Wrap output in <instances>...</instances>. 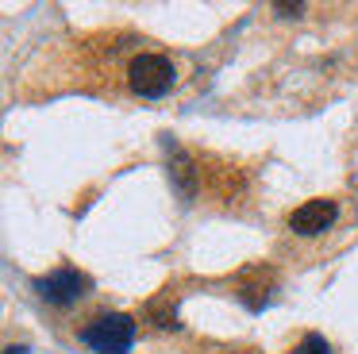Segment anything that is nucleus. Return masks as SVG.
I'll use <instances>...</instances> for the list:
<instances>
[{
	"label": "nucleus",
	"instance_id": "0eeeda50",
	"mask_svg": "<svg viewBox=\"0 0 358 354\" xmlns=\"http://www.w3.org/2000/svg\"><path fill=\"white\" fill-rule=\"evenodd\" d=\"M150 316H155L158 327H173V323H178L173 320V308L166 304V300H155V304H150Z\"/></svg>",
	"mask_w": 358,
	"mask_h": 354
},
{
	"label": "nucleus",
	"instance_id": "f257e3e1",
	"mask_svg": "<svg viewBox=\"0 0 358 354\" xmlns=\"http://www.w3.org/2000/svg\"><path fill=\"white\" fill-rule=\"evenodd\" d=\"M81 343L93 354H127L135 346V320L124 312H101L81 327Z\"/></svg>",
	"mask_w": 358,
	"mask_h": 354
},
{
	"label": "nucleus",
	"instance_id": "423d86ee",
	"mask_svg": "<svg viewBox=\"0 0 358 354\" xmlns=\"http://www.w3.org/2000/svg\"><path fill=\"white\" fill-rule=\"evenodd\" d=\"M289 354H331V346H327V339H324V335L308 331V335H304V339H301V343H296Z\"/></svg>",
	"mask_w": 358,
	"mask_h": 354
},
{
	"label": "nucleus",
	"instance_id": "6e6552de",
	"mask_svg": "<svg viewBox=\"0 0 358 354\" xmlns=\"http://www.w3.org/2000/svg\"><path fill=\"white\" fill-rule=\"evenodd\" d=\"M273 12H278L281 20H293V15L304 12V4H273Z\"/></svg>",
	"mask_w": 358,
	"mask_h": 354
},
{
	"label": "nucleus",
	"instance_id": "20e7f679",
	"mask_svg": "<svg viewBox=\"0 0 358 354\" xmlns=\"http://www.w3.org/2000/svg\"><path fill=\"white\" fill-rule=\"evenodd\" d=\"M335 223V204L331 200H304L293 215H289V231L296 235H320Z\"/></svg>",
	"mask_w": 358,
	"mask_h": 354
},
{
	"label": "nucleus",
	"instance_id": "7ed1b4c3",
	"mask_svg": "<svg viewBox=\"0 0 358 354\" xmlns=\"http://www.w3.org/2000/svg\"><path fill=\"white\" fill-rule=\"evenodd\" d=\"M89 289H93V277L81 274V269H70V266L35 277V292H39L43 300H50V304H73V300H81Z\"/></svg>",
	"mask_w": 358,
	"mask_h": 354
},
{
	"label": "nucleus",
	"instance_id": "39448f33",
	"mask_svg": "<svg viewBox=\"0 0 358 354\" xmlns=\"http://www.w3.org/2000/svg\"><path fill=\"white\" fill-rule=\"evenodd\" d=\"M170 181L178 185L181 200H193L196 197V169H193V162H189L185 154H173V158H170Z\"/></svg>",
	"mask_w": 358,
	"mask_h": 354
},
{
	"label": "nucleus",
	"instance_id": "f03ea898",
	"mask_svg": "<svg viewBox=\"0 0 358 354\" xmlns=\"http://www.w3.org/2000/svg\"><path fill=\"white\" fill-rule=\"evenodd\" d=\"M127 81H131V89L147 100L166 97V92L173 89V62L166 58V54H139V58H131V66H127Z\"/></svg>",
	"mask_w": 358,
	"mask_h": 354
}]
</instances>
